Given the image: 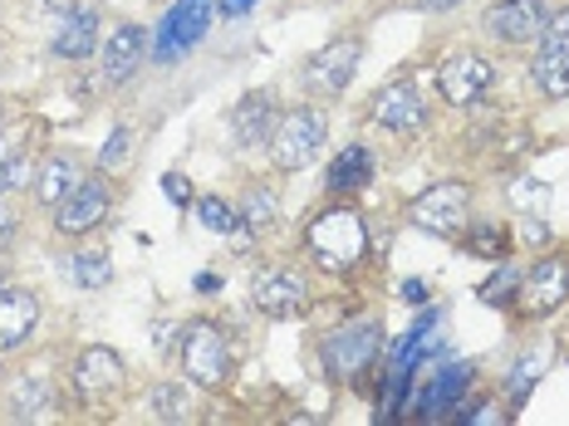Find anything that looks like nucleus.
Here are the masks:
<instances>
[{
  "label": "nucleus",
  "mask_w": 569,
  "mask_h": 426,
  "mask_svg": "<svg viewBox=\"0 0 569 426\" xmlns=\"http://www.w3.org/2000/svg\"><path fill=\"white\" fill-rule=\"evenodd\" d=\"M305 245L325 275H349L369 260V221L353 206H325L305 231Z\"/></svg>",
  "instance_id": "obj_1"
},
{
  "label": "nucleus",
  "mask_w": 569,
  "mask_h": 426,
  "mask_svg": "<svg viewBox=\"0 0 569 426\" xmlns=\"http://www.w3.org/2000/svg\"><path fill=\"white\" fill-rule=\"evenodd\" d=\"M378 348H383V328H378L373 318H353V324L335 328V334L325 338V348H319L325 377H335V383H359L378 363Z\"/></svg>",
  "instance_id": "obj_2"
},
{
  "label": "nucleus",
  "mask_w": 569,
  "mask_h": 426,
  "mask_svg": "<svg viewBox=\"0 0 569 426\" xmlns=\"http://www.w3.org/2000/svg\"><path fill=\"white\" fill-rule=\"evenodd\" d=\"M325 138H329L325 113L290 109L284 118H276V128H270V158H276L280 172H300L325 152Z\"/></svg>",
  "instance_id": "obj_3"
},
{
  "label": "nucleus",
  "mask_w": 569,
  "mask_h": 426,
  "mask_svg": "<svg viewBox=\"0 0 569 426\" xmlns=\"http://www.w3.org/2000/svg\"><path fill=\"white\" fill-rule=\"evenodd\" d=\"M408 221L427 235H442V241H457L471 221V192L461 182H437L408 206Z\"/></svg>",
  "instance_id": "obj_4"
},
{
  "label": "nucleus",
  "mask_w": 569,
  "mask_h": 426,
  "mask_svg": "<svg viewBox=\"0 0 569 426\" xmlns=\"http://www.w3.org/2000/svg\"><path fill=\"white\" fill-rule=\"evenodd\" d=\"M211 10H217V0H177L168 16L158 20V44H152V59H158V64H177L187 50H197L201 34L211 30Z\"/></svg>",
  "instance_id": "obj_5"
},
{
  "label": "nucleus",
  "mask_w": 569,
  "mask_h": 426,
  "mask_svg": "<svg viewBox=\"0 0 569 426\" xmlns=\"http://www.w3.org/2000/svg\"><path fill=\"white\" fill-rule=\"evenodd\" d=\"M182 373L201 387H221L231 377V343L217 324H192L182 334Z\"/></svg>",
  "instance_id": "obj_6"
},
{
  "label": "nucleus",
  "mask_w": 569,
  "mask_h": 426,
  "mask_svg": "<svg viewBox=\"0 0 569 426\" xmlns=\"http://www.w3.org/2000/svg\"><path fill=\"white\" fill-rule=\"evenodd\" d=\"M109 206H113L109 182H103V176H79L74 192L54 206V231L59 235H74V241H79V235L99 231L103 221H109Z\"/></svg>",
  "instance_id": "obj_7"
},
{
  "label": "nucleus",
  "mask_w": 569,
  "mask_h": 426,
  "mask_svg": "<svg viewBox=\"0 0 569 426\" xmlns=\"http://www.w3.org/2000/svg\"><path fill=\"white\" fill-rule=\"evenodd\" d=\"M530 69H536V84L550 93V99H569V10L545 20L540 54L530 59Z\"/></svg>",
  "instance_id": "obj_8"
},
{
  "label": "nucleus",
  "mask_w": 569,
  "mask_h": 426,
  "mask_svg": "<svg viewBox=\"0 0 569 426\" xmlns=\"http://www.w3.org/2000/svg\"><path fill=\"white\" fill-rule=\"evenodd\" d=\"M565 300H569V265L560 255L536 260V265H530V275H526V284H520V310L540 318V314H555Z\"/></svg>",
  "instance_id": "obj_9"
},
{
  "label": "nucleus",
  "mask_w": 569,
  "mask_h": 426,
  "mask_svg": "<svg viewBox=\"0 0 569 426\" xmlns=\"http://www.w3.org/2000/svg\"><path fill=\"white\" fill-rule=\"evenodd\" d=\"M359 54H363V44L359 40H335V44H325L310 64H305V84H310L315 93H343L349 89V79H353V69H359Z\"/></svg>",
  "instance_id": "obj_10"
},
{
  "label": "nucleus",
  "mask_w": 569,
  "mask_h": 426,
  "mask_svg": "<svg viewBox=\"0 0 569 426\" xmlns=\"http://www.w3.org/2000/svg\"><path fill=\"white\" fill-rule=\"evenodd\" d=\"M437 89H442L447 103L471 109V103L486 99V89H491V64H486L481 54H452L437 69Z\"/></svg>",
  "instance_id": "obj_11"
},
{
  "label": "nucleus",
  "mask_w": 569,
  "mask_h": 426,
  "mask_svg": "<svg viewBox=\"0 0 569 426\" xmlns=\"http://www.w3.org/2000/svg\"><path fill=\"white\" fill-rule=\"evenodd\" d=\"M310 304V284H305L300 270H270V275L256 280V310L266 318H295Z\"/></svg>",
  "instance_id": "obj_12"
},
{
  "label": "nucleus",
  "mask_w": 569,
  "mask_h": 426,
  "mask_svg": "<svg viewBox=\"0 0 569 426\" xmlns=\"http://www.w3.org/2000/svg\"><path fill=\"white\" fill-rule=\"evenodd\" d=\"M486 30L506 44H530L545 30V6L540 0H501L486 10Z\"/></svg>",
  "instance_id": "obj_13"
},
{
  "label": "nucleus",
  "mask_w": 569,
  "mask_h": 426,
  "mask_svg": "<svg viewBox=\"0 0 569 426\" xmlns=\"http://www.w3.org/2000/svg\"><path fill=\"white\" fill-rule=\"evenodd\" d=\"M74 383H79V393H84L89 402H109V397L123 393V358H118L113 348H89V353H79Z\"/></svg>",
  "instance_id": "obj_14"
},
{
  "label": "nucleus",
  "mask_w": 569,
  "mask_h": 426,
  "mask_svg": "<svg viewBox=\"0 0 569 426\" xmlns=\"http://www.w3.org/2000/svg\"><path fill=\"white\" fill-rule=\"evenodd\" d=\"M40 324V300L30 290H0V358L26 348Z\"/></svg>",
  "instance_id": "obj_15"
},
{
  "label": "nucleus",
  "mask_w": 569,
  "mask_h": 426,
  "mask_svg": "<svg viewBox=\"0 0 569 426\" xmlns=\"http://www.w3.org/2000/svg\"><path fill=\"white\" fill-rule=\"evenodd\" d=\"M369 113H373L378 128H388V133H418L422 118H427V103H422V93L412 84H388L373 99Z\"/></svg>",
  "instance_id": "obj_16"
},
{
  "label": "nucleus",
  "mask_w": 569,
  "mask_h": 426,
  "mask_svg": "<svg viewBox=\"0 0 569 426\" xmlns=\"http://www.w3.org/2000/svg\"><path fill=\"white\" fill-rule=\"evenodd\" d=\"M142 59H148V34L138 26H118L109 34V44H103V79L109 84H128L142 69Z\"/></svg>",
  "instance_id": "obj_17"
},
{
  "label": "nucleus",
  "mask_w": 569,
  "mask_h": 426,
  "mask_svg": "<svg viewBox=\"0 0 569 426\" xmlns=\"http://www.w3.org/2000/svg\"><path fill=\"white\" fill-rule=\"evenodd\" d=\"M93 44H99V10H93V6H74L64 20H59L50 50L59 59H89Z\"/></svg>",
  "instance_id": "obj_18"
},
{
  "label": "nucleus",
  "mask_w": 569,
  "mask_h": 426,
  "mask_svg": "<svg viewBox=\"0 0 569 426\" xmlns=\"http://www.w3.org/2000/svg\"><path fill=\"white\" fill-rule=\"evenodd\" d=\"M471 387V363H447V368L432 373V383H427V393L418 397V412L422 417H447V412L461 402V393Z\"/></svg>",
  "instance_id": "obj_19"
},
{
  "label": "nucleus",
  "mask_w": 569,
  "mask_h": 426,
  "mask_svg": "<svg viewBox=\"0 0 569 426\" xmlns=\"http://www.w3.org/2000/svg\"><path fill=\"white\" fill-rule=\"evenodd\" d=\"M10 417L16 422H50L54 417V383L44 373H20L10 383Z\"/></svg>",
  "instance_id": "obj_20"
},
{
  "label": "nucleus",
  "mask_w": 569,
  "mask_h": 426,
  "mask_svg": "<svg viewBox=\"0 0 569 426\" xmlns=\"http://www.w3.org/2000/svg\"><path fill=\"white\" fill-rule=\"evenodd\" d=\"M270 128H276V99L266 89L246 93L241 103L231 109V133L241 148H256V142H270Z\"/></svg>",
  "instance_id": "obj_21"
},
{
  "label": "nucleus",
  "mask_w": 569,
  "mask_h": 426,
  "mask_svg": "<svg viewBox=\"0 0 569 426\" xmlns=\"http://www.w3.org/2000/svg\"><path fill=\"white\" fill-rule=\"evenodd\" d=\"M74 182H79V162L74 158H64V152H54V158H44L40 168H34V201L40 206H59L69 192H74Z\"/></svg>",
  "instance_id": "obj_22"
},
{
  "label": "nucleus",
  "mask_w": 569,
  "mask_h": 426,
  "mask_svg": "<svg viewBox=\"0 0 569 426\" xmlns=\"http://www.w3.org/2000/svg\"><path fill=\"white\" fill-rule=\"evenodd\" d=\"M369 176H373V152L369 148H359V142H353V148H343L335 162H329V172H325V186L329 192H363V186H369Z\"/></svg>",
  "instance_id": "obj_23"
},
{
  "label": "nucleus",
  "mask_w": 569,
  "mask_h": 426,
  "mask_svg": "<svg viewBox=\"0 0 569 426\" xmlns=\"http://www.w3.org/2000/svg\"><path fill=\"white\" fill-rule=\"evenodd\" d=\"M148 412H152V422H172V426H182V422H197V402L182 393L177 383H158L152 387V397H148Z\"/></svg>",
  "instance_id": "obj_24"
},
{
  "label": "nucleus",
  "mask_w": 569,
  "mask_h": 426,
  "mask_svg": "<svg viewBox=\"0 0 569 426\" xmlns=\"http://www.w3.org/2000/svg\"><path fill=\"white\" fill-rule=\"evenodd\" d=\"M69 275H74V284H84V290H103V284H113V260L109 251H79Z\"/></svg>",
  "instance_id": "obj_25"
},
{
  "label": "nucleus",
  "mask_w": 569,
  "mask_h": 426,
  "mask_svg": "<svg viewBox=\"0 0 569 426\" xmlns=\"http://www.w3.org/2000/svg\"><path fill=\"white\" fill-rule=\"evenodd\" d=\"M197 221H201L207 231H217V235H236V231H241V211H231L221 196L197 201Z\"/></svg>",
  "instance_id": "obj_26"
},
{
  "label": "nucleus",
  "mask_w": 569,
  "mask_h": 426,
  "mask_svg": "<svg viewBox=\"0 0 569 426\" xmlns=\"http://www.w3.org/2000/svg\"><path fill=\"white\" fill-rule=\"evenodd\" d=\"M276 211H280L276 192L256 186V192H246V201H241V226H270V221H276Z\"/></svg>",
  "instance_id": "obj_27"
},
{
  "label": "nucleus",
  "mask_w": 569,
  "mask_h": 426,
  "mask_svg": "<svg viewBox=\"0 0 569 426\" xmlns=\"http://www.w3.org/2000/svg\"><path fill=\"white\" fill-rule=\"evenodd\" d=\"M540 368H545V358H540V353H530V358H520L516 368H511V377H506V397H511L516 407H520V402L530 397V387H536Z\"/></svg>",
  "instance_id": "obj_28"
},
{
  "label": "nucleus",
  "mask_w": 569,
  "mask_h": 426,
  "mask_svg": "<svg viewBox=\"0 0 569 426\" xmlns=\"http://www.w3.org/2000/svg\"><path fill=\"white\" fill-rule=\"evenodd\" d=\"M128 152H133V128H113L109 142H103V152H99V168H103V172L123 168Z\"/></svg>",
  "instance_id": "obj_29"
},
{
  "label": "nucleus",
  "mask_w": 569,
  "mask_h": 426,
  "mask_svg": "<svg viewBox=\"0 0 569 426\" xmlns=\"http://www.w3.org/2000/svg\"><path fill=\"white\" fill-rule=\"evenodd\" d=\"M511 201L520 211H530V216H540L545 201H550V192H545L540 182H530V176H520V182H511Z\"/></svg>",
  "instance_id": "obj_30"
},
{
  "label": "nucleus",
  "mask_w": 569,
  "mask_h": 426,
  "mask_svg": "<svg viewBox=\"0 0 569 426\" xmlns=\"http://www.w3.org/2000/svg\"><path fill=\"white\" fill-rule=\"evenodd\" d=\"M467 251H471V255H486V260H501V255H506V235L496 231V226H481L477 235H471Z\"/></svg>",
  "instance_id": "obj_31"
},
{
  "label": "nucleus",
  "mask_w": 569,
  "mask_h": 426,
  "mask_svg": "<svg viewBox=\"0 0 569 426\" xmlns=\"http://www.w3.org/2000/svg\"><path fill=\"white\" fill-rule=\"evenodd\" d=\"M30 172H34V168H30L26 158H10L6 168H0V196H10V192H20V186H26V182H34Z\"/></svg>",
  "instance_id": "obj_32"
},
{
  "label": "nucleus",
  "mask_w": 569,
  "mask_h": 426,
  "mask_svg": "<svg viewBox=\"0 0 569 426\" xmlns=\"http://www.w3.org/2000/svg\"><path fill=\"white\" fill-rule=\"evenodd\" d=\"M162 196L177 201V206H192V186H187V176H162Z\"/></svg>",
  "instance_id": "obj_33"
},
{
  "label": "nucleus",
  "mask_w": 569,
  "mask_h": 426,
  "mask_svg": "<svg viewBox=\"0 0 569 426\" xmlns=\"http://www.w3.org/2000/svg\"><path fill=\"white\" fill-rule=\"evenodd\" d=\"M16 231H20L16 211H10V206H6V196H0V251H6V245L16 241Z\"/></svg>",
  "instance_id": "obj_34"
},
{
  "label": "nucleus",
  "mask_w": 569,
  "mask_h": 426,
  "mask_svg": "<svg viewBox=\"0 0 569 426\" xmlns=\"http://www.w3.org/2000/svg\"><path fill=\"white\" fill-rule=\"evenodd\" d=\"M402 300H408V304H427V284L422 280H408V284H402Z\"/></svg>",
  "instance_id": "obj_35"
},
{
  "label": "nucleus",
  "mask_w": 569,
  "mask_h": 426,
  "mask_svg": "<svg viewBox=\"0 0 569 426\" xmlns=\"http://www.w3.org/2000/svg\"><path fill=\"white\" fill-rule=\"evenodd\" d=\"M251 6H256V0H221V16L236 20V16H241V10H251Z\"/></svg>",
  "instance_id": "obj_36"
},
{
  "label": "nucleus",
  "mask_w": 569,
  "mask_h": 426,
  "mask_svg": "<svg viewBox=\"0 0 569 426\" xmlns=\"http://www.w3.org/2000/svg\"><path fill=\"white\" fill-rule=\"evenodd\" d=\"M16 152H20V138H0V168H6Z\"/></svg>",
  "instance_id": "obj_37"
},
{
  "label": "nucleus",
  "mask_w": 569,
  "mask_h": 426,
  "mask_svg": "<svg viewBox=\"0 0 569 426\" xmlns=\"http://www.w3.org/2000/svg\"><path fill=\"white\" fill-rule=\"evenodd\" d=\"M197 290L207 294V290H221V275H197Z\"/></svg>",
  "instance_id": "obj_38"
},
{
  "label": "nucleus",
  "mask_w": 569,
  "mask_h": 426,
  "mask_svg": "<svg viewBox=\"0 0 569 426\" xmlns=\"http://www.w3.org/2000/svg\"><path fill=\"white\" fill-rule=\"evenodd\" d=\"M452 6H461V0H422V10H452Z\"/></svg>",
  "instance_id": "obj_39"
}]
</instances>
